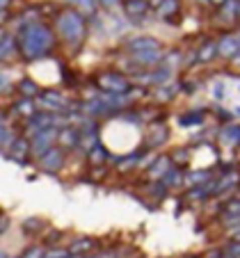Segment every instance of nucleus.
<instances>
[{
	"label": "nucleus",
	"instance_id": "f257e3e1",
	"mask_svg": "<svg viewBox=\"0 0 240 258\" xmlns=\"http://www.w3.org/2000/svg\"><path fill=\"white\" fill-rule=\"evenodd\" d=\"M50 32L44 25H30L25 30V48H28L30 57H37L39 53H44V48H48Z\"/></svg>",
	"mask_w": 240,
	"mask_h": 258
},
{
	"label": "nucleus",
	"instance_id": "f03ea898",
	"mask_svg": "<svg viewBox=\"0 0 240 258\" xmlns=\"http://www.w3.org/2000/svg\"><path fill=\"white\" fill-rule=\"evenodd\" d=\"M59 25H62L67 39H80L85 32L83 19H80V14H76V12H67V14L62 16V21H59Z\"/></svg>",
	"mask_w": 240,
	"mask_h": 258
},
{
	"label": "nucleus",
	"instance_id": "7ed1b4c3",
	"mask_svg": "<svg viewBox=\"0 0 240 258\" xmlns=\"http://www.w3.org/2000/svg\"><path fill=\"white\" fill-rule=\"evenodd\" d=\"M62 165V156H59L57 151H50L44 156V167L46 169H57V167Z\"/></svg>",
	"mask_w": 240,
	"mask_h": 258
},
{
	"label": "nucleus",
	"instance_id": "20e7f679",
	"mask_svg": "<svg viewBox=\"0 0 240 258\" xmlns=\"http://www.w3.org/2000/svg\"><path fill=\"white\" fill-rule=\"evenodd\" d=\"M85 249H92V240H78V242H74L71 244V253H80V251H85Z\"/></svg>",
	"mask_w": 240,
	"mask_h": 258
},
{
	"label": "nucleus",
	"instance_id": "39448f33",
	"mask_svg": "<svg viewBox=\"0 0 240 258\" xmlns=\"http://www.w3.org/2000/svg\"><path fill=\"white\" fill-rule=\"evenodd\" d=\"M126 10L131 12V14H135V12H144V0H126Z\"/></svg>",
	"mask_w": 240,
	"mask_h": 258
},
{
	"label": "nucleus",
	"instance_id": "423d86ee",
	"mask_svg": "<svg viewBox=\"0 0 240 258\" xmlns=\"http://www.w3.org/2000/svg\"><path fill=\"white\" fill-rule=\"evenodd\" d=\"M39 256H41V251H39V249H34V251H32V249H30V251L25 253V258H39Z\"/></svg>",
	"mask_w": 240,
	"mask_h": 258
},
{
	"label": "nucleus",
	"instance_id": "0eeeda50",
	"mask_svg": "<svg viewBox=\"0 0 240 258\" xmlns=\"http://www.w3.org/2000/svg\"><path fill=\"white\" fill-rule=\"evenodd\" d=\"M5 5H7V0H0V10H3Z\"/></svg>",
	"mask_w": 240,
	"mask_h": 258
},
{
	"label": "nucleus",
	"instance_id": "6e6552de",
	"mask_svg": "<svg viewBox=\"0 0 240 258\" xmlns=\"http://www.w3.org/2000/svg\"><path fill=\"white\" fill-rule=\"evenodd\" d=\"M0 258H7V256H5V253H0Z\"/></svg>",
	"mask_w": 240,
	"mask_h": 258
},
{
	"label": "nucleus",
	"instance_id": "1a4fd4ad",
	"mask_svg": "<svg viewBox=\"0 0 240 258\" xmlns=\"http://www.w3.org/2000/svg\"><path fill=\"white\" fill-rule=\"evenodd\" d=\"M0 83H3V78H0Z\"/></svg>",
	"mask_w": 240,
	"mask_h": 258
}]
</instances>
